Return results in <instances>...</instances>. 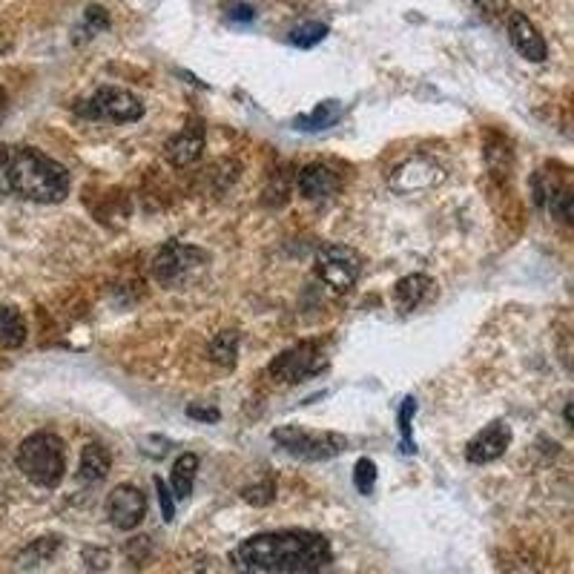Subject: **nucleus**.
<instances>
[{
  "mask_svg": "<svg viewBox=\"0 0 574 574\" xmlns=\"http://www.w3.org/2000/svg\"><path fill=\"white\" fill-rule=\"evenodd\" d=\"M204 153V127L202 124H189L184 127L178 136L167 141L164 147V155L173 167H189V164H196Z\"/></svg>",
  "mask_w": 574,
  "mask_h": 574,
  "instance_id": "14",
  "label": "nucleus"
},
{
  "mask_svg": "<svg viewBox=\"0 0 574 574\" xmlns=\"http://www.w3.org/2000/svg\"><path fill=\"white\" fill-rule=\"evenodd\" d=\"M511 445V429L509 422L495 420L491 425L474 434L472 443L466 445V459L474 463V466H486V463H495L506 454V448Z\"/></svg>",
  "mask_w": 574,
  "mask_h": 574,
  "instance_id": "10",
  "label": "nucleus"
},
{
  "mask_svg": "<svg viewBox=\"0 0 574 574\" xmlns=\"http://www.w3.org/2000/svg\"><path fill=\"white\" fill-rule=\"evenodd\" d=\"M73 112L87 121H109V124H132L144 118V101L124 87H98L93 95L75 101Z\"/></svg>",
  "mask_w": 574,
  "mask_h": 574,
  "instance_id": "4",
  "label": "nucleus"
},
{
  "mask_svg": "<svg viewBox=\"0 0 574 574\" xmlns=\"http://www.w3.org/2000/svg\"><path fill=\"white\" fill-rule=\"evenodd\" d=\"M3 109H7V93L0 87V116H3Z\"/></svg>",
  "mask_w": 574,
  "mask_h": 574,
  "instance_id": "31",
  "label": "nucleus"
},
{
  "mask_svg": "<svg viewBox=\"0 0 574 574\" xmlns=\"http://www.w3.org/2000/svg\"><path fill=\"white\" fill-rule=\"evenodd\" d=\"M296 187L307 202H327L339 193V175L325 164H307L299 170Z\"/></svg>",
  "mask_w": 574,
  "mask_h": 574,
  "instance_id": "12",
  "label": "nucleus"
},
{
  "mask_svg": "<svg viewBox=\"0 0 574 574\" xmlns=\"http://www.w3.org/2000/svg\"><path fill=\"white\" fill-rule=\"evenodd\" d=\"M207 350H210L213 362H218L221 368H234L236 357H239V334L236 331H221V334L213 336Z\"/></svg>",
  "mask_w": 574,
  "mask_h": 574,
  "instance_id": "20",
  "label": "nucleus"
},
{
  "mask_svg": "<svg viewBox=\"0 0 574 574\" xmlns=\"http://www.w3.org/2000/svg\"><path fill=\"white\" fill-rule=\"evenodd\" d=\"M230 560L241 574H325L334 552L316 531L284 529L248 538Z\"/></svg>",
  "mask_w": 574,
  "mask_h": 574,
  "instance_id": "1",
  "label": "nucleus"
},
{
  "mask_svg": "<svg viewBox=\"0 0 574 574\" xmlns=\"http://www.w3.org/2000/svg\"><path fill=\"white\" fill-rule=\"evenodd\" d=\"M270 440L282 451H288L291 457L305 459V463L334 459L348 448V436L336 434V431L302 429V425H282L270 434Z\"/></svg>",
  "mask_w": 574,
  "mask_h": 574,
  "instance_id": "5",
  "label": "nucleus"
},
{
  "mask_svg": "<svg viewBox=\"0 0 574 574\" xmlns=\"http://www.w3.org/2000/svg\"><path fill=\"white\" fill-rule=\"evenodd\" d=\"M354 486H357L359 495H371L373 486H377V463L368 457H362L354 468Z\"/></svg>",
  "mask_w": 574,
  "mask_h": 574,
  "instance_id": "23",
  "label": "nucleus"
},
{
  "mask_svg": "<svg viewBox=\"0 0 574 574\" xmlns=\"http://www.w3.org/2000/svg\"><path fill=\"white\" fill-rule=\"evenodd\" d=\"M187 414L193 416V420H204V422H207V420L216 422V420H218V411H216V408H196V405H193V408H189V411H187Z\"/></svg>",
  "mask_w": 574,
  "mask_h": 574,
  "instance_id": "29",
  "label": "nucleus"
},
{
  "mask_svg": "<svg viewBox=\"0 0 574 574\" xmlns=\"http://www.w3.org/2000/svg\"><path fill=\"white\" fill-rule=\"evenodd\" d=\"M509 41L526 61L531 64H543L545 55H549V46H545L543 35L523 12H511L509 15Z\"/></svg>",
  "mask_w": 574,
  "mask_h": 574,
  "instance_id": "11",
  "label": "nucleus"
},
{
  "mask_svg": "<svg viewBox=\"0 0 574 574\" xmlns=\"http://www.w3.org/2000/svg\"><path fill=\"white\" fill-rule=\"evenodd\" d=\"M313 270H316V277H320L327 288H334L336 293H345L359 282L362 259H359V253L354 248H345V245H325V248H320L316 259H313Z\"/></svg>",
  "mask_w": 574,
  "mask_h": 574,
  "instance_id": "7",
  "label": "nucleus"
},
{
  "mask_svg": "<svg viewBox=\"0 0 574 574\" xmlns=\"http://www.w3.org/2000/svg\"><path fill=\"white\" fill-rule=\"evenodd\" d=\"M245 500L253 502V506H268V502L277 500V483L264 480L259 486L245 488Z\"/></svg>",
  "mask_w": 574,
  "mask_h": 574,
  "instance_id": "26",
  "label": "nucleus"
},
{
  "mask_svg": "<svg viewBox=\"0 0 574 574\" xmlns=\"http://www.w3.org/2000/svg\"><path fill=\"white\" fill-rule=\"evenodd\" d=\"M327 37V26L320 21H307V23H299L296 30H291V41L293 46H299V50H313L316 44H322Z\"/></svg>",
  "mask_w": 574,
  "mask_h": 574,
  "instance_id": "22",
  "label": "nucleus"
},
{
  "mask_svg": "<svg viewBox=\"0 0 574 574\" xmlns=\"http://www.w3.org/2000/svg\"><path fill=\"white\" fill-rule=\"evenodd\" d=\"M230 21H236V23L256 21V9L248 7V3H239V7L230 9Z\"/></svg>",
  "mask_w": 574,
  "mask_h": 574,
  "instance_id": "28",
  "label": "nucleus"
},
{
  "mask_svg": "<svg viewBox=\"0 0 574 574\" xmlns=\"http://www.w3.org/2000/svg\"><path fill=\"white\" fill-rule=\"evenodd\" d=\"M26 342V322L23 313L12 305H0V348L18 350Z\"/></svg>",
  "mask_w": 574,
  "mask_h": 574,
  "instance_id": "17",
  "label": "nucleus"
},
{
  "mask_svg": "<svg viewBox=\"0 0 574 574\" xmlns=\"http://www.w3.org/2000/svg\"><path fill=\"white\" fill-rule=\"evenodd\" d=\"M434 282H431L425 273H411V277H402L393 288V302L400 307L402 313H411L425 302V296L431 293Z\"/></svg>",
  "mask_w": 574,
  "mask_h": 574,
  "instance_id": "15",
  "label": "nucleus"
},
{
  "mask_svg": "<svg viewBox=\"0 0 574 574\" xmlns=\"http://www.w3.org/2000/svg\"><path fill=\"white\" fill-rule=\"evenodd\" d=\"M153 486H155V495H159V506H161V515H164V523H173V520H175V497H173V491H170L167 483L161 480V477H155Z\"/></svg>",
  "mask_w": 574,
  "mask_h": 574,
  "instance_id": "27",
  "label": "nucleus"
},
{
  "mask_svg": "<svg viewBox=\"0 0 574 574\" xmlns=\"http://www.w3.org/2000/svg\"><path fill=\"white\" fill-rule=\"evenodd\" d=\"M327 365L325 350H322L320 342H299L293 348L282 350L273 362L268 365V373L284 386H299L305 379L322 373V368Z\"/></svg>",
  "mask_w": 574,
  "mask_h": 574,
  "instance_id": "6",
  "label": "nucleus"
},
{
  "mask_svg": "<svg viewBox=\"0 0 574 574\" xmlns=\"http://www.w3.org/2000/svg\"><path fill=\"white\" fill-rule=\"evenodd\" d=\"M545 204H549V213H552L554 218H560V221H572V189L560 184L552 196L545 198Z\"/></svg>",
  "mask_w": 574,
  "mask_h": 574,
  "instance_id": "24",
  "label": "nucleus"
},
{
  "mask_svg": "<svg viewBox=\"0 0 574 574\" xmlns=\"http://www.w3.org/2000/svg\"><path fill=\"white\" fill-rule=\"evenodd\" d=\"M196 474H198V457H196V454H182V457L175 459L173 474H170L175 500H187V497L193 495V483H196Z\"/></svg>",
  "mask_w": 574,
  "mask_h": 574,
  "instance_id": "19",
  "label": "nucleus"
},
{
  "mask_svg": "<svg viewBox=\"0 0 574 574\" xmlns=\"http://www.w3.org/2000/svg\"><path fill=\"white\" fill-rule=\"evenodd\" d=\"M416 414V400L414 397H408L405 402H402L400 408V431H402V451L405 454H414L416 445L414 440H411V416Z\"/></svg>",
  "mask_w": 574,
  "mask_h": 574,
  "instance_id": "25",
  "label": "nucleus"
},
{
  "mask_svg": "<svg viewBox=\"0 0 574 574\" xmlns=\"http://www.w3.org/2000/svg\"><path fill=\"white\" fill-rule=\"evenodd\" d=\"M440 182H443V170L429 159L405 161L393 175V187L402 189V193H420V189H429Z\"/></svg>",
  "mask_w": 574,
  "mask_h": 574,
  "instance_id": "13",
  "label": "nucleus"
},
{
  "mask_svg": "<svg viewBox=\"0 0 574 574\" xmlns=\"http://www.w3.org/2000/svg\"><path fill=\"white\" fill-rule=\"evenodd\" d=\"M109 468H112V454H109L107 445L101 443H89L80 451V463H78V477L84 483H101L107 480Z\"/></svg>",
  "mask_w": 574,
  "mask_h": 574,
  "instance_id": "16",
  "label": "nucleus"
},
{
  "mask_svg": "<svg viewBox=\"0 0 574 574\" xmlns=\"http://www.w3.org/2000/svg\"><path fill=\"white\" fill-rule=\"evenodd\" d=\"M342 112H345V109H342L339 101H322L313 107V112L296 118V130H305V132L331 130L334 124H339Z\"/></svg>",
  "mask_w": 574,
  "mask_h": 574,
  "instance_id": "18",
  "label": "nucleus"
},
{
  "mask_svg": "<svg viewBox=\"0 0 574 574\" xmlns=\"http://www.w3.org/2000/svg\"><path fill=\"white\" fill-rule=\"evenodd\" d=\"M73 178L61 161L35 147L0 144V196L37 204H61L69 196Z\"/></svg>",
  "mask_w": 574,
  "mask_h": 574,
  "instance_id": "2",
  "label": "nucleus"
},
{
  "mask_svg": "<svg viewBox=\"0 0 574 574\" xmlns=\"http://www.w3.org/2000/svg\"><path fill=\"white\" fill-rule=\"evenodd\" d=\"M207 259V253L193 245H184V241H170L155 253L153 259V277L161 284H173L182 277H187L189 270L198 268V264Z\"/></svg>",
  "mask_w": 574,
  "mask_h": 574,
  "instance_id": "8",
  "label": "nucleus"
},
{
  "mask_svg": "<svg viewBox=\"0 0 574 574\" xmlns=\"http://www.w3.org/2000/svg\"><path fill=\"white\" fill-rule=\"evenodd\" d=\"M477 7L486 9V12H491V15H500V12H506V3L509 0H474Z\"/></svg>",
  "mask_w": 574,
  "mask_h": 574,
  "instance_id": "30",
  "label": "nucleus"
},
{
  "mask_svg": "<svg viewBox=\"0 0 574 574\" xmlns=\"http://www.w3.org/2000/svg\"><path fill=\"white\" fill-rule=\"evenodd\" d=\"M61 545V538H55V534H50V538H37L35 543H30L26 549L21 552V566H37V563H46V560L52 557V554L58 552Z\"/></svg>",
  "mask_w": 574,
  "mask_h": 574,
  "instance_id": "21",
  "label": "nucleus"
},
{
  "mask_svg": "<svg viewBox=\"0 0 574 574\" xmlns=\"http://www.w3.org/2000/svg\"><path fill=\"white\" fill-rule=\"evenodd\" d=\"M15 463L23 477L35 483L37 488L61 486L66 474L64 440L58 434H52V431H37V434L23 440Z\"/></svg>",
  "mask_w": 574,
  "mask_h": 574,
  "instance_id": "3",
  "label": "nucleus"
},
{
  "mask_svg": "<svg viewBox=\"0 0 574 574\" xmlns=\"http://www.w3.org/2000/svg\"><path fill=\"white\" fill-rule=\"evenodd\" d=\"M107 517L109 523L121 531L139 529L147 517V497L139 486L132 483H121L109 491L107 497Z\"/></svg>",
  "mask_w": 574,
  "mask_h": 574,
  "instance_id": "9",
  "label": "nucleus"
}]
</instances>
